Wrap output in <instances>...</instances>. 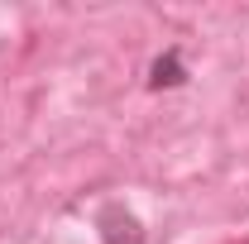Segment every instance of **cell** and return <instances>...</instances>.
Here are the masks:
<instances>
[{"label": "cell", "instance_id": "cell-1", "mask_svg": "<svg viewBox=\"0 0 249 244\" xmlns=\"http://www.w3.org/2000/svg\"><path fill=\"white\" fill-rule=\"evenodd\" d=\"M182 82H187L182 53H178V48H168V53L149 67V87H154V91H163V87H182Z\"/></svg>", "mask_w": 249, "mask_h": 244}, {"label": "cell", "instance_id": "cell-2", "mask_svg": "<svg viewBox=\"0 0 249 244\" xmlns=\"http://www.w3.org/2000/svg\"><path fill=\"white\" fill-rule=\"evenodd\" d=\"M101 225H106V244H139V240H129V235H139V220L120 206H106Z\"/></svg>", "mask_w": 249, "mask_h": 244}]
</instances>
